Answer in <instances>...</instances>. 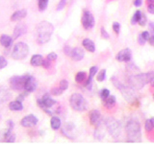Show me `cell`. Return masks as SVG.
I'll list each match as a JSON object with an SVG mask.
<instances>
[{
    "label": "cell",
    "mask_w": 154,
    "mask_h": 144,
    "mask_svg": "<svg viewBox=\"0 0 154 144\" xmlns=\"http://www.w3.org/2000/svg\"><path fill=\"white\" fill-rule=\"evenodd\" d=\"M86 80V73L83 71H80L78 72V73L76 74L75 76V81L77 82V83H83V82Z\"/></svg>",
    "instance_id": "f1b7e54d"
},
{
    "label": "cell",
    "mask_w": 154,
    "mask_h": 144,
    "mask_svg": "<svg viewBox=\"0 0 154 144\" xmlns=\"http://www.w3.org/2000/svg\"><path fill=\"white\" fill-rule=\"evenodd\" d=\"M63 91L64 90H62L60 88H52L51 91H50V93L52 95H55V96H59L63 93Z\"/></svg>",
    "instance_id": "d590c367"
},
{
    "label": "cell",
    "mask_w": 154,
    "mask_h": 144,
    "mask_svg": "<svg viewBox=\"0 0 154 144\" xmlns=\"http://www.w3.org/2000/svg\"><path fill=\"white\" fill-rule=\"evenodd\" d=\"M16 140V136L13 133V130L5 129L0 131V142L5 143H14Z\"/></svg>",
    "instance_id": "8fae6325"
},
{
    "label": "cell",
    "mask_w": 154,
    "mask_h": 144,
    "mask_svg": "<svg viewBox=\"0 0 154 144\" xmlns=\"http://www.w3.org/2000/svg\"><path fill=\"white\" fill-rule=\"evenodd\" d=\"M69 105L76 112H84L88 108V103L86 99L79 93H74L70 96Z\"/></svg>",
    "instance_id": "5b68a950"
},
{
    "label": "cell",
    "mask_w": 154,
    "mask_h": 144,
    "mask_svg": "<svg viewBox=\"0 0 154 144\" xmlns=\"http://www.w3.org/2000/svg\"><path fill=\"white\" fill-rule=\"evenodd\" d=\"M138 23L141 26H144V25H146V14H142V16H141V17H140Z\"/></svg>",
    "instance_id": "74e56055"
},
{
    "label": "cell",
    "mask_w": 154,
    "mask_h": 144,
    "mask_svg": "<svg viewBox=\"0 0 154 144\" xmlns=\"http://www.w3.org/2000/svg\"><path fill=\"white\" fill-rule=\"evenodd\" d=\"M9 109L13 110V112H20L23 110V105L21 103V101L16 100V101H12L9 104Z\"/></svg>",
    "instance_id": "44dd1931"
},
{
    "label": "cell",
    "mask_w": 154,
    "mask_h": 144,
    "mask_svg": "<svg viewBox=\"0 0 154 144\" xmlns=\"http://www.w3.org/2000/svg\"><path fill=\"white\" fill-rule=\"evenodd\" d=\"M112 83L114 84V86L117 88L120 92L122 93V96L124 97V99L128 101V102H132V101L135 99V93L134 90L130 86H125L123 85L122 82H119L117 78H112Z\"/></svg>",
    "instance_id": "277c9868"
},
{
    "label": "cell",
    "mask_w": 154,
    "mask_h": 144,
    "mask_svg": "<svg viewBox=\"0 0 154 144\" xmlns=\"http://www.w3.org/2000/svg\"><path fill=\"white\" fill-rule=\"evenodd\" d=\"M143 0H134V6L136 7H140L142 5Z\"/></svg>",
    "instance_id": "7dc6e473"
},
{
    "label": "cell",
    "mask_w": 154,
    "mask_h": 144,
    "mask_svg": "<svg viewBox=\"0 0 154 144\" xmlns=\"http://www.w3.org/2000/svg\"><path fill=\"white\" fill-rule=\"evenodd\" d=\"M53 30H54V28H53V25L50 22L42 21L38 23L36 30L37 41L38 44H45V43L49 41Z\"/></svg>",
    "instance_id": "6da1fadb"
},
{
    "label": "cell",
    "mask_w": 154,
    "mask_h": 144,
    "mask_svg": "<svg viewBox=\"0 0 154 144\" xmlns=\"http://www.w3.org/2000/svg\"><path fill=\"white\" fill-rule=\"evenodd\" d=\"M7 126H8V129L13 130V128H14V122L12 121V120H8V121H7Z\"/></svg>",
    "instance_id": "bcb514c9"
},
{
    "label": "cell",
    "mask_w": 154,
    "mask_h": 144,
    "mask_svg": "<svg viewBox=\"0 0 154 144\" xmlns=\"http://www.w3.org/2000/svg\"><path fill=\"white\" fill-rule=\"evenodd\" d=\"M141 36L143 37V38L144 40H148V38H150V36H149V32H147V31H144V32H143L142 34H141Z\"/></svg>",
    "instance_id": "7bdbcfd3"
},
{
    "label": "cell",
    "mask_w": 154,
    "mask_h": 144,
    "mask_svg": "<svg viewBox=\"0 0 154 144\" xmlns=\"http://www.w3.org/2000/svg\"><path fill=\"white\" fill-rule=\"evenodd\" d=\"M147 11H148V13H150V14H154V4H148Z\"/></svg>",
    "instance_id": "f6af8a7d"
},
{
    "label": "cell",
    "mask_w": 154,
    "mask_h": 144,
    "mask_svg": "<svg viewBox=\"0 0 154 144\" xmlns=\"http://www.w3.org/2000/svg\"><path fill=\"white\" fill-rule=\"evenodd\" d=\"M141 16H142V13H141V11H136V13L134 14V16H133V17H132V19H131V22H132V24L137 23V22L139 21L140 17H141Z\"/></svg>",
    "instance_id": "4dcf8cb0"
},
{
    "label": "cell",
    "mask_w": 154,
    "mask_h": 144,
    "mask_svg": "<svg viewBox=\"0 0 154 144\" xmlns=\"http://www.w3.org/2000/svg\"><path fill=\"white\" fill-rule=\"evenodd\" d=\"M90 122L94 127H99L102 122V117H101V113L97 110H93L90 112Z\"/></svg>",
    "instance_id": "7c38bea8"
},
{
    "label": "cell",
    "mask_w": 154,
    "mask_h": 144,
    "mask_svg": "<svg viewBox=\"0 0 154 144\" xmlns=\"http://www.w3.org/2000/svg\"><path fill=\"white\" fill-rule=\"evenodd\" d=\"M131 56L132 53L131 50L129 48H125V49L120 50L118 55H117V60L119 62H128L130 60H131Z\"/></svg>",
    "instance_id": "2e32d148"
},
{
    "label": "cell",
    "mask_w": 154,
    "mask_h": 144,
    "mask_svg": "<svg viewBox=\"0 0 154 144\" xmlns=\"http://www.w3.org/2000/svg\"><path fill=\"white\" fill-rule=\"evenodd\" d=\"M101 36H102V38H106V40H108V38H110L109 35H108V33H107V31H106L104 28H101Z\"/></svg>",
    "instance_id": "ee69618b"
},
{
    "label": "cell",
    "mask_w": 154,
    "mask_h": 144,
    "mask_svg": "<svg viewBox=\"0 0 154 144\" xmlns=\"http://www.w3.org/2000/svg\"><path fill=\"white\" fill-rule=\"evenodd\" d=\"M113 30L115 31V33H117V34L119 33V30H120V25H119V23H118V22L113 23Z\"/></svg>",
    "instance_id": "60d3db41"
},
{
    "label": "cell",
    "mask_w": 154,
    "mask_h": 144,
    "mask_svg": "<svg viewBox=\"0 0 154 144\" xmlns=\"http://www.w3.org/2000/svg\"><path fill=\"white\" fill-rule=\"evenodd\" d=\"M144 128H146V130L147 132L152 131V130L154 129V117L146 120V123H144Z\"/></svg>",
    "instance_id": "83f0119b"
},
{
    "label": "cell",
    "mask_w": 154,
    "mask_h": 144,
    "mask_svg": "<svg viewBox=\"0 0 154 144\" xmlns=\"http://www.w3.org/2000/svg\"><path fill=\"white\" fill-rule=\"evenodd\" d=\"M13 40L14 38L8 35H2L0 37V43H1L4 47L8 48V47H11V45L13 44Z\"/></svg>",
    "instance_id": "7402d4cb"
},
{
    "label": "cell",
    "mask_w": 154,
    "mask_h": 144,
    "mask_svg": "<svg viewBox=\"0 0 154 144\" xmlns=\"http://www.w3.org/2000/svg\"><path fill=\"white\" fill-rule=\"evenodd\" d=\"M138 40H139V43H140V44H142V45H143V44H144V43H146V40H143V37H142L141 35H140V36H139V38H138Z\"/></svg>",
    "instance_id": "c3c4849f"
},
{
    "label": "cell",
    "mask_w": 154,
    "mask_h": 144,
    "mask_svg": "<svg viewBox=\"0 0 154 144\" xmlns=\"http://www.w3.org/2000/svg\"><path fill=\"white\" fill-rule=\"evenodd\" d=\"M37 86H38V83L36 79L34 78L33 76L28 75L26 81H25V84H24V89H25L26 92H33L37 89Z\"/></svg>",
    "instance_id": "4fadbf2b"
},
{
    "label": "cell",
    "mask_w": 154,
    "mask_h": 144,
    "mask_svg": "<svg viewBox=\"0 0 154 144\" xmlns=\"http://www.w3.org/2000/svg\"><path fill=\"white\" fill-rule=\"evenodd\" d=\"M61 119L58 117V116H53L50 120V126L53 130H59L60 127H61Z\"/></svg>",
    "instance_id": "484cf974"
},
{
    "label": "cell",
    "mask_w": 154,
    "mask_h": 144,
    "mask_svg": "<svg viewBox=\"0 0 154 144\" xmlns=\"http://www.w3.org/2000/svg\"><path fill=\"white\" fill-rule=\"evenodd\" d=\"M42 62H43V59H42V55L36 54V55L32 56L31 60H30V64L33 66H41L42 64Z\"/></svg>",
    "instance_id": "603a6c76"
},
{
    "label": "cell",
    "mask_w": 154,
    "mask_h": 144,
    "mask_svg": "<svg viewBox=\"0 0 154 144\" xmlns=\"http://www.w3.org/2000/svg\"><path fill=\"white\" fill-rule=\"evenodd\" d=\"M50 61L49 60H47V59H45V60H43V62H42V66L45 67V68H49L50 67V65H51V64H50Z\"/></svg>",
    "instance_id": "b9f144b4"
},
{
    "label": "cell",
    "mask_w": 154,
    "mask_h": 144,
    "mask_svg": "<svg viewBox=\"0 0 154 144\" xmlns=\"http://www.w3.org/2000/svg\"><path fill=\"white\" fill-rule=\"evenodd\" d=\"M105 126L107 128V131L114 138H119L122 134V126L117 119L113 117H108L105 120Z\"/></svg>",
    "instance_id": "8992f818"
},
{
    "label": "cell",
    "mask_w": 154,
    "mask_h": 144,
    "mask_svg": "<svg viewBox=\"0 0 154 144\" xmlns=\"http://www.w3.org/2000/svg\"><path fill=\"white\" fill-rule=\"evenodd\" d=\"M149 30L151 31V33H154V22L149 23Z\"/></svg>",
    "instance_id": "816d5d0a"
},
{
    "label": "cell",
    "mask_w": 154,
    "mask_h": 144,
    "mask_svg": "<svg viewBox=\"0 0 154 144\" xmlns=\"http://www.w3.org/2000/svg\"><path fill=\"white\" fill-rule=\"evenodd\" d=\"M28 75H22V76H14L10 79V86L14 90H22L24 89V84Z\"/></svg>",
    "instance_id": "9c48e42d"
},
{
    "label": "cell",
    "mask_w": 154,
    "mask_h": 144,
    "mask_svg": "<svg viewBox=\"0 0 154 144\" xmlns=\"http://www.w3.org/2000/svg\"><path fill=\"white\" fill-rule=\"evenodd\" d=\"M62 133L67 138L73 139L75 137V126L72 123H66L62 129Z\"/></svg>",
    "instance_id": "5bb4252c"
},
{
    "label": "cell",
    "mask_w": 154,
    "mask_h": 144,
    "mask_svg": "<svg viewBox=\"0 0 154 144\" xmlns=\"http://www.w3.org/2000/svg\"><path fill=\"white\" fill-rule=\"evenodd\" d=\"M147 4H154V0H146Z\"/></svg>",
    "instance_id": "f5cc1de1"
},
{
    "label": "cell",
    "mask_w": 154,
    "mask_h": 144,
    "mask_svg": "<svg viewBox=\"0 0 154 144\" xmlns=\"http://www.w3.org/2000/svg\"><path fill=\"white\" fill-rule=\"evenodd\" d=\"M37 123H38V118L33 114L27 115V116L23 117L20 121V125L22 127H25V128L33 127V126H35V125H37Z\"/></svg>",
    "instance_id": "9a60e30c"
},
{
    "label": "cell",
    "mask_w": 154,
    "mask_h": 144,
    "mask_svg": "<svg viewBox=\"0 0 154 144\" xmlns=\"http://www.w3.org/2000/svg\"><path fill=\"white\" fill-rule=\"evenodd\" d=\"M49 0H38V9L40 11H45L46 9Z\"/></svg>",
    "instance_id": "f546056e"
},
{
    "label": "cell",
    "mask_w": 154,
    "mask_h": 144,
    "mask_svg": "<svg viewBox=\"0 0 154 144\" xmlns=\"http://www.w3.org/2000/svg\"><path fill=\"white\" fill-rule=\"evenodd\" d=\"M153 99H154V94H153Z\"/></svg>",
    "instance_id": "11a10c76"
},
{
    "label": "cell",
    "mask_w": 154,
    "mask_h": 144,
    "mask_svg": "<svg viewBox=\"0 0 154 144\" xmlns=\"http://www.w3.org/2000/svg\"><path fill=\"white\" fill-rule=\"evenodd\" d=\"M81 21H82V25H83V27L86 29V30H90V29H91L94 26V16L91 14V12L87 11V10H85V11L83 12Z\"/></svg>",
    "instance_id": "30bf717a"
},
{
    "label": "cell",
    "mask_w": 154,
    "mask_h": 144,
    "mask_svg": "<svg viewBox=\"0 0 154 144\" xmlns=\"http://www.w3.org/2000/svg\"><path fill=\"white\" fill-rule=\"evenodd\" d=\"M27 31V27L25 24L23 23H20V24H17V27L14 28V33H13V38L14 40H17V38H20L22 35L26 33Z\"/></svg>",
    "instance_id": "ac0fdd59"
},
{
    "label": "cell",
    "mask_w": 154,
    "mask_h": 144,
    "mask_svg": "<svg viewBox=\"0 0 154 144\" xmlns=\"http://www.w3.org/2000/svg\"><path fill=\"white\" fill-rule=\"evenodd\" d=\"M106 78V70L102 69L101 71H99V73L97 74V81L98 82H103Z\"/></svg>",
    "instance_id": "d6a6232c"
},
{
    "label": "cell",
    "mask_w": 154,
    "mask_h": 144,
    "mask_svg": "<svg viewBox=\"0 0 154 144\" xmlns=\"http://www.w3.org/2000/svg\"><path fill=\"white\" fill-rule=\"evenodd\" d=\"M59 88L62 89V90H66L69 88V83H67L66 80H62L60 82V85H59Z\"/></svg>",
    "instance_id": "e575fe53"
},
{
    "label": "cell",
    "mask_w": 154,
    "mask_h": 144,
    "mask_svg": "<svg viewBox=\"0 0 154 144\" xmlns=\"http://www.w3.org/2000/svg\"><path fill=\"white\" fill-rule=\"evenodd\" d=\"M46 59L47 60H49L50 62H53V61H55L56 59H57V54L56 53H49V54L47 55V57H46Z\"/></svg>",
    "instance_id": "ab89813d"
},
{
    "label": "cell",
    "mask_w": 154,
    "mask_h": 144,
    "mask_svg": "<svg viewBox=\"0 0 154 144\" xmlns=\"http://www.w3.org/2000/svg\"><path fill=\"white\" fill-rule=\"evenodd\" d=\"M29 54V46L24 42H17L12 51V58L14 60H23Z\"/></svg>",
    "instance_id": "52a82bcc"
},
{
    "label": "cell",
    "mask_w": 154,
    "mask_h": 144,
    "mask_svg": "<svg viewBox=\"0 0 154 144\" xmlns=\"http://www.w3.org/2000/svg\"><path fill=\"white\" fill-rule=\"evenodd\" d=\"M150 85H151V86H153V88H154V77L152 78V80L150 81Z\"/></svg>",
    "instance_id": "db71d44e"
},
{
    "label": "cell",
    "mask_w": 154,
    "mask_h": 144,
    "mask_svg": "<svg viewBox=\"0 0 154 144\" xmlns=\"http://www.w3.org/2000/svg\"><path fill=\"white\" fill-rule=\"evenodd\" d=\"M27 16V11L24 9H21V10H18V11L14 12L12 16H11V20L16 22V21H19L21 20V19H23L24 17H25Z\"/></svg>",
    "instance_id": "d6986e66"
},
{
    "label": "cell",
    "mask_w": 154,
    "mask_h": 144,
    "mask_svg": "<svg viewBox=\"0 0 154 144\" xmlns=\"http://www.w3.org/2000/svg\"><path fill=\"white\" fill-rule=\"evenodd\" d=\"M154 77V74L152 72H148V73H141L134 76H130L128 78V85L131 86L132 88L141 89L144 86L150 83V81Z\"/></svg>",
    "instance_id": "3957f363"
},
{
    "label": "cell",
    "mask_w": 154,
    "mask_h": 144,
    "mask_svg": "<svg viewBox=\"0 0 154 144\" xmlns=\"http://www.w3.org/2000/svg\"><path fill=\"white\" fill-rule=\"evenodd\" d=\"M97 70H98V67L97 66H91L90 68V74H89V78L87 80L85 86L87 88L91 89V82H93V78L94 77V75L97 73Z\"/></svg>",
    "instance_id": "ffe728a7"
},
{
    "label": "cell",
    "mask_w": 154,
    "mask_h": 144,
    "mask_svg": "<svg viewBox=\"0 0 154 144\" xmlns=\"http://www.w3.org/2000/svg\"><path fill=\"white\" fill-rule=\"evenodd\" d=\"M70 51H71V48H69V46H66V47H65V53H66V55H69V56Z\"/></svg>",
    "instance_id": "f907efd6"
},
{
    "label": "cell",
    "mask_w": 154,
    "mask_h": 144,
    "mask_svg": "<svg viewBox=\"0 0 154 144\" xmlns=\"http://www.w3.org/2000/svg\"><path fill=\"white\" fill-rule=\"evenodd\" d=\"M56 104H57V101L52 99L49 94H45L42 99H38V107H41L46 113L50 114V115L53 113V112L50 109L54 107Z\"/></svg>",
    "instance_id": "ba28073f"
},
{
    "label": "cell",
    "mask_w": 154,
    "mask_h": 144,
    "mask_svg": "<svg viewBox=\"0 0 154 144\" xmlns=\"http://www.w3.org/2000/svg\"><path fill=\"white\" fill-rule=\"evenodd\" d=\"M10 95L9 92L4 88H0V103H3L5 101H7L9 98H10Z\"/></svg>",
    "instance_id": "4316f807"
},
{
    "label": "cell",
    "mask_w": 154,
    "mask_h": 144,
    "mask_svg": "<svg viewBox=\"0 0 154 144\" xmlns=\"http://www.w3.org/2000/svg\"><path fill=\"white\" fill-rule=\"evenodd\" d=\"M7 64H8V62H7V60L5 59L4 57L0 56V69H3V68H5V67L7 66Z\"/></svg>",
    "instance_id": "8d00e7d4"
},
{
    "label": "cell",
    "mask_w": 154,
    "mask_h": 144,
    "mask_svg": "<svg viewBox=\"0 0 154 144\" xmlns=\"http://www.w3.org/2000/svg\"><path fill=\"white\" fill-rule=\"evenodd\" d=\"M127 134V138L129 142H140L142 138L141 124L137 119H129L125 126Z\"/></svg>",
    "instance_id": "7a4b0ae2"
},
{
    "label": "cell",
    "mask_w": 154,
    "mask_h": 144,
    "mask_svg": "<svg viewBox=\"0 0 154 144\" xmlns=\"http://www.w3.org/2000/svg\"><path fill=\"white\" fill-rule=\"evenodd\" d=\"M85 56V53L84 50L82 49L80 47H75V48H72L71 51H70V54L69 57L71 58L72 60L75 61V62H79L84 58Z\"/></svg>",
    "instance_id": "e0dca14e"
},
{
    "label": "cell",
    "mask_w": 154,
    "mask_h": 144,
    "mask_svg": "<svg viewBox=\"0 0 154 144\" xmlns=\"http://www.w3.org/2000/svg\"><path fill=\"white\" fill-rule=\"evenodd\" d=\"M82 44H83L84 48H86L87 50L90 51V52H94L95 51V45L94 41L90 40V38H85V40H83V42H82Z\"/></svg>",
    "instance_id": "cb8c5ba5"
},
{
    "label": "cell",
    "mask_w": 154,
    "mask_h": 144,
    "mask_svg": "<svg viewBox=\"0 0 154 144\" xmlns=\"http://www.w3.org/2000/svg\"><path fill=\"white\" fill-rule=\"evenodd\" d=\"M103 102H104L103 104H104L105 107L111 109L116 105V97L114 95H109L105 100H103Z\"/></svg>",
    "instance_id": "d4e9b609"
},
{
    "label": "cell",
    "mask_w": 154,
    "mask_h": 144,
    "mask_svg": "<svg viewBox=\"0 0 154 144\" xmlns=\"http://www.w3.org/2000/svg\"><path fill=\"white\" fill-rule=\"evenodd\" d=\"M66 4V0H60V2L57 6V11H61V10L64 9Z\"/></svg>",
    "instance_id": "f35d334b"
},
{
    "label": "cell",
    "mask_w": 154,
    "mask_h": 144,
    "mask_svg": "<svg viewBox=\"0 0 154 144\" xmlns=\"http://www.w3.org/2000/svg\"><path fill=\"white\" fill-rule=\"evenodd\" d=\"M94 137L96 139H98V140H101V139L104 137V133L101 131V130L96 129L94 131Z\"/></svg>",
    "instance_id": "1f68e13d"
},
{
    "label": "cell",
    "mask_w": 154,
    "mask_h": 144,
    "mask_svg": "<svg viewBox=\"0 0 154 144\" xmlns=\"http://www.w3.org/2000/svg\"><path fill=\"white\" fill-rule=\"evenodd\" d=\"M148 42L150 43V45L154 46V35H153V36H151L150 38H148Z\"/></svg>",
    "instance_id": "681fc988"
},
{
    "label": "cell",
    "mask_w": 154,
    "mask_h": 144,
    "mask_svg": "<svg viewBox=\"0 0 154 144\" xmlns=\"http://www.w3.org/2000/svg\"><path fill=\"white\" fill-rule=\"evenodd\" d=\"M109 95H110V91L107 88H103L102 90L100 91V97L102 100H105Z\"/></svg>",
    "instance_id": "836d02e7"
}]
</instances>
